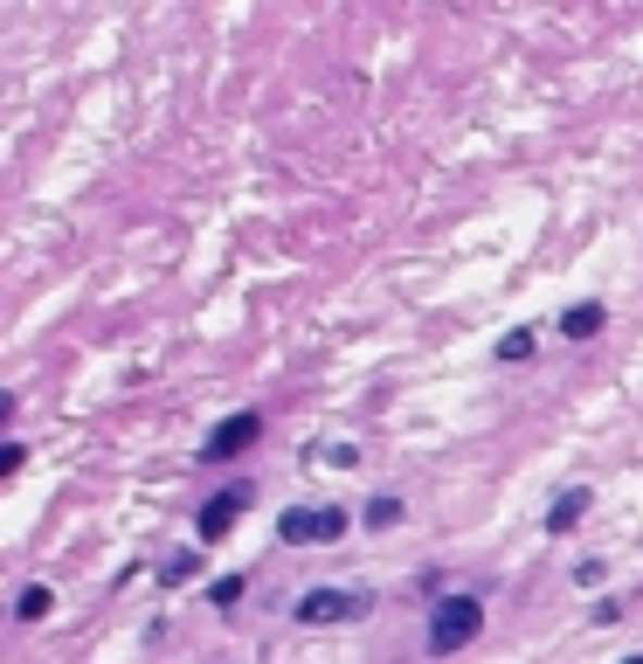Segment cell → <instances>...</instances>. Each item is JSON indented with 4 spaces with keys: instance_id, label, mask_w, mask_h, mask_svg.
<instances>
[{
    "instance_id": "cell-13",
    "label": "cell",
    "mask_w": 643,
    "mask_h": 664,
    "mask_svg": "<svg viewBox=\"0 0 643 664\" xmlns=\"http://www.w3.org/2000/svg\"><path fill=\"white\" fill-rule=\"evenodd\" d=\"M339 534H346V512H339V505H318V540H339Z\"/></svg>"
},
{
    "instance_id": "cell-8",
    "label": "cell",
    "mask_w": 643,
    "mask_h": 664,
    "mask_svg": "<svg viewBox=\"0 0 643 664\" xmlns=\"http://www.w3.org/2000/svg\"><path fill=\"white\" fill-rule=\"evenodd\" d=\"M49 610H55V596H49V588H42V581H28V588H22V596H14V616H22V623H42Z\"/></svg>"
},
{
    "instance_id": "cell-12",
    "label": "cell",
    "mask_w": 643,
    "mask_h": 664,
    "mask_svg": "<svg viewBox=\"0 0 643 664\" xmlns=\"http://www.w3.org/2000/svg\"><path fill=\"white\" fill-rule=\"evenodd\" d=\"M194 567H201V554H174V561L160 567V581H166V588H174V581H194Z\"/></svg>"
},
{
    "instance_id": "cell-4",
    "label": "cell",
    "mask_w": 643,
    "mask_h": 664,
    "mask_svg": "<svg viewBox=\"0 0 643 664\" xmlns=\"http://www.w3.org/2000/svg\"><path fill=\"white\" fill-rule=\"evenodd\" d=\"M250 499H256V485H229V491H215V499L201 505L194 534H201V540H222V534H229V526L242 519V505H250Z\"/></svg>"
},
{
    "instance_id": "cell-2",
    "label": "cell",
    "mask_w": 643,
    "mask_h": 664,
    "mask_svg": "<svg viewBox=\"0 0 643 664\" xmlns=\"http://www.w3.org/2000/svg\"><path fill=\"white\" fill-rule=\"evenodd\" d=\"M256 443H263V415L242 409V415H229V423H215V436L201 443V458L222 464V458H242V450H256Z\"/></svg>"
},
{
    "instance_id": "cell-6",
    "label": "cell",
    "mask_w": 643,
    "mask_h": 664,
    "mask_svg": "<svg viewBox=\"0 0 643 664\" xmlns=\"http://www.w3.org/2000/svg\"><path fill=\"white\" fill-rule=\"evenodd\" d=\"M277 540H283V547H312V540H318V512H312V505H291V512L277 519Z\"/></svg>"
},
{
    "instance_id": "cell-9",
    "label": "cell",
    "mask_w": 643,
    "mask_h": 664,
    "mask_svg": "<svg viewBox=\"0 0 643 664\" xmlns=\"http://www.w3.org/2000/svg\"><path fill=\"white\" fill-rule=\"evenodd\" d=\"M402 499H394V491H381V499H367V526H374V534H388V526H402Z\"/></svg>"
},
{
    "instance_id": "cell-11",
    "label": "cell",
    "mask_w": 643,
    "mask_h": 664,
    "mask_svg": "<svg viewBox=\"0 0 643 664\" xmlns=\"http://www.w3.org/2000/svg\"><path fill=\"white\" fill-rule=\"evenodd\" d=\"M207 602H215V610H236V602H242V575H222V581H207Z\"/></svg>"
},
{
    "instance_id": "cell-14",
    "label": "cell",
    "mask_w": 643,
    "mask_h": 664,
    "mask_svg": "<svg viewBox=\"0 0 643 664\" xmlns=\"http://www.w3.org/2000/svg\"><path fill=\"white\" fill-rule=\"evenodd\" d=\"M622 664H643V657H622Z\"/></svg>"
},
{
    "instance_id": "cell-5",
    "label": "cell",
    "mask_w": 643,
    "mask_h": 664,
    "mask_svg": "<svg viewBox=\"0 0 643 664\" xmlns=\"http://www.w3.org/2000/svg\"><path fill=\"white\" fill-rule=\"evenodd\" d=\"M589 499H595V491H589V485H567V491H560V499H554V505H546V534H575V526H581V519H589Z\"/></svg>"
},
{
    "instance_id": "cell-3",
    "label": "cell",
    "mask_w": 643,
    "mask_h": 664,
    "mask_svg": "<svg viewBox=\"0 0 643 664\" xmlns=\"http://www.w3.org/2000/svg\"><path fill=\"white\" fill-rule=\"evenodd\" d=\"M353 616H367V596H353V588H312L298 602V623H353Z\"/></svg>"
},
{
    "instance_id": "cell-1",
    "label": "cell",
    "mask_w": 643,
    "mask_h": 664,
    "mask_svg": "<svg viewBox=\"0 0 643 664\" xmlns=\"http://www.w3.org/2000/svg\"><path fill=\"white\" fill-rule=\"evenodd\" d=\"M478 630H484V602L478 596H443L437 616H429V651L450 657V651H464V643H478Z\"/></svg>"
},
{
    "instance_id": "cell-10",
    "label": "cell",
    "mask_w": 643,
    "mask_h": 664,
    "mask_svg": "<svg viewBox=\"0 0 643 664\" xmlns=\"http://www.w3.org/2000/svg\"><path fill=\"white\" fill-rule=\"evenodd\" d=\"M499 360H505V367H519V360H533V333H505V339H499Z\"/></svg>"
},
{
    "instance_id": "cell-7",
    "label": "cell",
    "mask_w": 643,
    "mask_h": 664,
    "mask_svg": "<svg viewBox=\"0 0 643 664\" xmlns=\"http://www.w3.org/2000/svg\"><path fill=\"white\" fill-rule=\"evenodd\" d=\"M602 318H609V312H602L595 298H589V305H567V312H560V339H595Z\"/></svg>"
}]
</instances>
